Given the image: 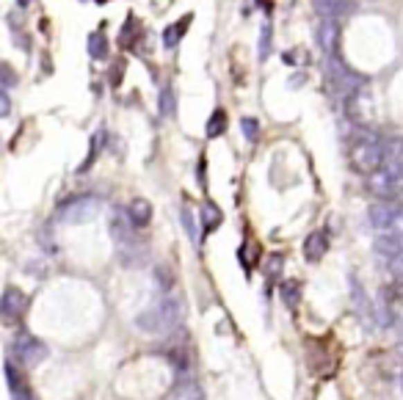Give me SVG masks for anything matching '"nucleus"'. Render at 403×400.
Returning <instances> with one entry per match:
<instances>
[{"label":"nucleus","mask_w":403,"mask_h":400,"mask_svg":"<svg viewBox=\"0 0 403 400\" xmlns=\"http://www.w3.org/2000/svg\"><path fill=\"white\" fill-rule=\"evenodd\" d=\"M158 113H161V119H172L174 113H177V100H174V89H163L161 94H158Z\"/></svg>","instance_id":"nucleus-16"},{"label":"nucleus","mask_w":403,"mask_h":400,"mask_svg":"<svg viewBox=\"0 0 403 400\" xmlns=\"http://www.w3.org/2000/svg\"><path fill=\"white\" fill-rule=\"evenodd\" d=\"M194 17L191 14H186L180 22H174V25H169L166 30H163V44L169 47V50H174L177 44H180V39L186 36V30H188V22H191Z\"/></svg>","instance_id":"nucleus-13"},{"label":"nucleus","mask_w":403,"mask_h":400,"mask_svg":"<svg viewBox=\"0 0 403 400\" xmlns=\"http://www.w3.org/2000/svg\"><path fill=\"white\" fill-rule=\"evenodd\" d=\"M315 39H318V47L323 50V55L337 53V44H340V19L337 17H321V22L315 28Z\"/></svg>","instance_id":"nucleus-7"},{"label":"nucleus","mask_w":403,"mask_h":400,"mask_svg":"<svg viewBox=\"0 0 403 400\" xmlns=\"http://www.w3.org/2000/svg\"><path fill=\"white\" fill-rule=\"evenodd\" d=\"M11 113V97L6 94V89H0V119H6Z\"/></svg>","instance_id":"nucleus-29"},{"label":"nucleus","mask_w":403,"mask_h":400,"mask_svg":"<svg viewBox=\"0 0 403 400\" xmlns=\"http://www.w3.org/2000/svg\"><path fill=\"white\" fill-rule=\"evenodd\" d=\"M183 318H186V301L177 296H166L155 307L144 309L136 318V326L144 334H163V331H172L174 326H180Z\"/></svg>","instance_id":"nucleus-1"},{"label":"nucleus","mask_w":403,"mask_h":400,"mask_svg":"<svg viewBox=\"0 0 403 400\" xmlns=\"http://www.w3.org/2000/svg\"><path fill=\"white\" fill-rule=\"evenodd\" d=\"M271 53V25H262V33H260V61H265Z\"/></svg>","instance_id":"nucleus-25"},{"label":"nucleus","mask_w":403,"mask_h":400,"mask_svg":"<svg viewBox=\"0 0 403 400\" xmlns=\"http://www.w3.org/2000/svg\"><path fill=\"white\" fill-rule=\"evenodd\" d=\"M28 312V296L19 287H6L0 296V320L3 323H19Z\"/></svg>","instance_id":"nucleus-6"},{"label":"nucleus","mask_w":403,"mask_h":400,"mask_svg":"<svg viewBox=\"0 0 403 400\" xmlns=\"http://www.w3.org/2000/svg\"><path fill=\"white\" fill-rule=\"evenodd\" d=\"M390 271H393L395 282L403 284V254H398V257H393V260H390Z\"/></svg>","instance_id":"nucleus-27"},{"label":"nucleus","mask_w":403,"mask_h":400,"mask_svg":"<svg viewBox=\"0 0 403 400\" xmlns=\"http://www.w3.org/2000/svg\"><path fill=\"white\" fill-rule=\"evenodd\" d=\"M240 130H243V138H249V141H257L260 138V125L251 116H243L240 119Z\"/></svg>","instance_id":"nucleus-22"},{"label":"nucleus","mask_w":403,"mask_h":400,"mask_svg":"<svg viewBox=\"0 0 403 400\" xmlns=\"http://www.w3.org/2000/svg\"><path fill=\"white\" fill-rule=\"evenodd\" d=\"M180 215H183V226H186V232H188L191 237H197V226H194V215H191V210H188V204H183V210H180Z\"/></svg>","instance_id":"nucleus-26"},{"label":"nucleus","mask_w":403,"mask_h":400,"mask_svg":"<svg viewBox=\"0 0 403 400\" xmlns=\"http://www.w3.org/2000/svg\"><path fill=\"white\" fill-rule=\"evenodd\" d=\"M202 398H204V392H202V387L197 381H183L180 387H174L169 392L166 400H202Z\"/></svg>","instance_id":"nucleus-14"},{"label":"nucleus","mask_w":403,"mask_h":400,"mask_svg":"<svg viewBox=\"0 0 403 400\" xmlns=\"http://www.w3.org/2000/svg\"><path fill=\"white\" fill-rule=\"evenodd\" d=\"M17 72L8 66V64H3L0 61V89H11V86H17Z\"/></svg>","instance_id":"nucleus-24"},{"label":"nucleus","mask_w":403,"mask_h":400,"mask_svg":"<svg viewBox=\"0 0 403 400\" xmlns=\"http://www.w3.org/2000/svg\"><path fill=\"white\" fill-rule=\"evenodd\" d=\"M326 72H329V83H332L334 94H340V97H351L354 91H359L365 86V78L359 72L348 69L337 53L326 55Z\"/></svg>","instance_id":"nucleus-3"},{"label":"nucleus","mask_w":403,"mask_h":400,"mask_svg":"<svg viewBox=\"0 0 403 400\" xmlns=\"http://www.w3.org/2000/svg\"><path fill=\"white\" fill-rule=\"evenodd\" d=\"M11 356H14V362H17L22 370H30V367H36V365H42V362L47 359V345H44L39 337L22 331V334H17V340L11 343Z\"/></svg>","instance_id":"nucleus-4"},{"label":"nucleus","mask_w":403,"mask_h":400,"mask_svg":"<svg viewBox=\"0 0 403 400\" xmlns=\"http://www.w3.org/2000/svg\"><path fill=\"white\" fill-rule=\"evenodd\" d=\"M376 248H379L382 254H387V257L393 260V257L403 254V237H395V235L384 232V235H382V237L376 240Z\"/></svg>","instance_id":"nucleus-15"},{"label":"nucleus","mask_w":403,"mask_h":400,"mask_svg":"<svg viewBox=\"0 0 403 400\" xmlns=\"http://www.w3.org/2000/svg\"><path fill=\"white\" fill-rule=\"evenodd\" d=\"M260 8H262V11H271L274 6H271V0H260Z\"/></svg>","instance_id":"nucleus-30"},{"label":"nucleus","mask_w":403,"mask_h":400,"mask_svg":"<svg viewBox=\"0 0 403 400\" xmlns=\"http://www.w3.org/2000/svg\"><path fill=\"white\" fill-rule=\"evenodd\" d=\"M326 251H329V237H326V232H312V235H307V240H304V257H307V262H321V260L326 257Z\"/></svg>","instance_id":"nucleus-10"},{"label":"nucleus","mask_w":403,"mask_h":400,"mask_svg":"<svg viewBox=\"0 0 403 400\" xmlns=\"http://www.w3.org/2000/svg\"><path fill=\"white\" fill-rule=\"evenodd\" d=\"M155 282L161 284L163 293H169V290L174 287V273H172L166 265H158V268H155Z\"/></svg>","instance_id":"nucleus-21"},{"label":"nucleus","mask_w":403,"mask_h":400,"mask_svg":"<svg viewBox=\"0 0 403 400\" xmlns=\"http://www.w3.org/2000/svg\"><path fill=\"white\" fill-rule=\"evenodd\" d=\"M398 210H401V201L379 199V201H373V204H370V210H368V218H370L373 229H382V232H387V229H390V224H393V218L398 215Z\"/></svg>","instance_id":"nucleus-8"},{"label":"nucleus","mask_w":403,"mask_h":400,"mask_svg":"<svg viewBox=\"0 0 403 400\" xmlns=\"http://www.w3.org/2000/svg\"><path fill=\"white\" fill-rule=\"evenodd\" d=\"M89 55H91L94 61H102V58L108 55V39H105L102 30H94V33L89 36Z\"/></svg>","instance_id":"nucleus-18"},{"label":"nucleus","mask_w":403,"mask_h":400,"mask_svg":"<svg viewBox=\"0 0 403 400\" xmlns=\"http://www.w3.org/2000/svg\"><path fill=\"white\" fill-rule=\"evenodd\" d=\"M127 215H130V221L136 224V226H147L150 221H152V204L147 199H133L130 201V207H127Z\"/></svg>","instance_id":"nucleus-11"},{"label":"nucleus","mask_w":403,"mask_h":400,"mask_svg":"<svg viewBox=\"0 0 403 400\" xmlns=\"http://www.w3.org/2000/svg\"><path fill=\"white\" fill-rule=\"evenodd\" d=\"M6 381H8V390H11V398L14 400H36L25 376L19 373V367L14 362H6Z\"/></svg>","instance_id":"nucleus-9"},{"label":"nucleus","mask_w":403,"mask_h":400,"mask_svg":"<svg viewBox=\"0 0 403 400\" xmlns=\"http://www.w3.org/2000/svg\"><path fill=\"white\" fill-rule=\"evenodd\" d=\"M202 226H204V232H215L218 226H221V221H224V212L218 210V204L215 201H202Z\"/></svg>","instance_id":"nucleus-12"},{"label":"nucleus","mask_w":403,"mask_h":400,"mask_svg":"<svg viewBox=\"0 0 403 400\" xmlns=\"http://www.w3.org/2000/svg\"><path fill=\"white\" fill-rule=\"evenodd\" d=\"M279 293H282V301L287 307H298V301H301V284L298 282H285Z\"/></svg>","instance_id":"nucleus-20"},{"label":"nucleus","mask_w":403,"mask_h":400,"mask_svg":"<svg viewBox=\"0 0 403 400\" xmlns=\"http://www.w3.org/2000/svg\"><path fill=\"white\" fill-rule=\"evenodd\" d=\"M28 3H30V0H19V6H28Z\"/></svg>","instance_id":"nucleus-31"},{"label":"nucleus","mask_w":403,"mask_h":400,"mask_svg":"<svg viewBox=\"0 0 403 400\" xmlns=\"http://www.w3.org/2000/svg\"><path fill=\"white\" fill-rule=\"evenodd\" d=\"M351 166L357 174H365L370 177L373 172L382 169V161H384V138L368 127H362L354 141H351Z\"/></svg>","instance_id":"nucleus-2"},{"label":"nucleus","mask_w":403,"mask_h":400,"mask_svg":"<svg viewBox=\"0 0 403 400\" xmlns=\"http://www.w3.org/2000/svg\"><path fill=\"white\" fill-rule=\"evenodd\" d=\"M312 3H315V11L321 17H337L340 19V14L348 11V0H312Z\"/></svg>","instance_id":"nucleus-17"},{"label":"nucleus","mask_w":403,"mask_h":400,"mask_svg":"<svg viewBox=\"0 0 403 400\" xmlns=\"http://www.w3.org/2000/svg\"><path fill=\"white\" fill-rule=\"evenodd\" d=\"M207 138H218V136H224V130H226V111L224 108H215L213 111V116L207 119Z\"/></svg>","instance_id":"nucleus-19"},{"label":"nucleus","mask_w":403,"mask_h":400,"mask_svg":"<svg viewBox=\"0 0 403 400\" xmlns=\"http://www.w3.org/2000/svg\"><path fill=\"white\" fill-rule=\"evenodd\" d=\"M282 265H285V257H282V254H271L268 262H265V276L276 279V276L282 273Z\"/></svg>","instance_id":"nucleus-23"},{"label":"nucleus","mask_w":403,"mask_h":400,"mask_svg":"<svg viewBox=\"0 0 403 400\" xmlns=\"http://www.w3.org/2000/svg\"><path fill=\"white\" fill-rule=\"evenodd\" d=\"M97 212H100V199L91 197V194H86V197H72V199H66L61 207H58V218H61L64 224H75V226L94 221Z\"/></svg>","instance_id":"nucleus-5"},{"label":"nucleus","mask_w":403,"mask_h":400,"mask_svg":"<svg viewBox=\"0 0 403 400\" xmlns=\"http://www.w3.org/2000/svg\"><path fill=\"white\" fill-rule=\"evenodd\" d=\"M390 235H395V237H403V207L398 210V215L393 218V224H390V229H387Z\"/></svg>","instance_id":"nucleus-28"}]
</instances>
